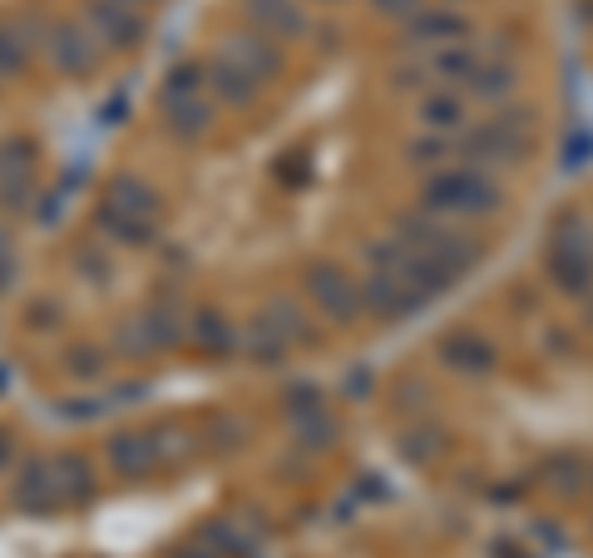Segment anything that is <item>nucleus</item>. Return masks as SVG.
Wrapping results in <instances>:
<instances>
[{
    "mask_svg": "<svg viewBox=\"0 0 593 558\" xmlns=\"http://www.w3.org/2000/svg\"><path fill=\"white\" fill-rule=\"evenodd\" d=\"M297 435H302L307 450H326L342 430H336V420L326 416V410H312V416H297Z\"/></svg>",
    "mask_w": 593,
    "mask_h": 558,
    "instance_id": "obj_17",
    "label": "nucleus"
},
{
    "mask_svg": "<svg viewBox=\"0 0 593 558\" xmlns=\"http://www.w3.org/2000/svg\"><path fill=\"white\" fill-rule=\"evenodd\" d=\"M589 153H593V139L589 134H569V144H564V163H569V169H583V163H589Z\"/></svg>",
    "mask_w": 593,
    "mask_h": 558,
    "instance_id": "obj_22",
    "label": "nucleus"
},
{
    "mask_svg": "<svg viewBox=\"0 0 593 558\" xmlns=\"http://www.w3.org/2000/svg\"><path fill=\"white\" fill-rule=\"evenodd\" d=\"M248 15L258 21V35H268V40L307 35V15L297 11V0H248Z\"/></svg>",
    "mask_w": 593,
    "mask_h": 558,
    "instance_id": "obj_9",
    "label": "nucleus"
},
{
    "mask_svg": "<svg viewBox=\"0 0 593 558\" xmlns=\"http://www.w3.org/2000/svg\"><path fill=\"white\" fill-rule=\"evenodd\" d=\"M391 85H396V89H425V85H431V70H425V65H396V70H391Z\"/></svg>",
    "mask_w": 593,
    "mask_h": 558,
    "instance_id": "obj_20",
    "label": "nucleus"
},
{
    "mask_svg": "<svg viewBox=\"0 0 593 558\" xmlns=\"http://www.w3.org/2000/svg\"><path fill=\"white\" fill-rule=\"evenodd\" d=\"M213 89L227 99V104H252V99H258V79H248L237 65H227V60L213 65Z\"/></svg>",
    "mask_w": 593,
    "mask_h": 558,
    "instance_id": "obj_14",
    "label": "nucleus"
},
{
    "mask_svg": "<svg viewBox=\"0 0 593 558\" xmlns=\"http://www.w3.org/2000/svg\"><path fill=\"white\" fill-rule=\"evenodd\" d=\"M361 287V317H376V322H406V317L421 312V301L410 297L391 272H376L371 268L367 282H356Z\"/></svg>",
    "mask_w": 593,
    "mask_h": 558,
    "instance_id": "obj_5",
    "label": "nucleus"
},
{
    "mask_svg": "<svg viewBox=\"0 0 593 558\" xmlns=\"http://www.w3.org/2000/svg\"><path fill=\"white\" fill-rule=\"evenodd\" d=\"M450 149H455V144L445 139V134H425V139H416L406 153H410V163H421V169H435V163H441Z\"/></svg>",
    "mask_w": 593,
    "mask_h": 558,
    "instance_id": "obj_18",
    "label": "nucleus"
},
{
    "mask_svg": "<svg viewBox=\"0 0 593 558\" xmlns=\"http://www.w3.org/2000/svg\"><path fill=\"white\" fill-rule=\"evenodd\" d=\"M515 85H519V75L509 60H480L470 70V79H465V95L480 99V104H505L515 95Z\"/></svg>",
    "mask_w": 593,
    "mask_h": 558,
    "instance_id": "obj_10",
    "label": "nucleus"
},
{
    "mask_svg": "<svg viewBox=\"0 0 593 558\" xmlns=\"http://www.w3.org/2000/svg\"><path fill=\"white\" fill-rule=\"evenodd\" d=\"M441 361L450 365L455 376L480 381L499 365V351H495V342H490L485 332H455V336H445L441 342Z\"/></svg>",
    "mask_w": 593,
    "mask_h": 558,
    "instance_id": "obj_7",
    "label": "nucleus"
},
{
    "mask_svg": "<svg viewBox=\"0 0 593 558\" xmlns=\"http://www.w3.org/2000/svg\"><path fill=\"white\" fill-rule=\"evenodd\" d=\"M544 484L559 494H579L583 489V460H573V455H554L549 464H544Z\"/></svg>",
    "mask_w": 593,
    "mask_h": 558,
    "instance_id": "obj_16",
    "label": "nucleus"
},
{
    "mask_svg": "<svg viewBox=\"0 0 593 558\" xmlns=\"http://www.w3.org/2000/svg\"><path fill=\"white\" fill-rule=\"evenodd\" d=\"M287 410L292 416H312V410H322V396H317V386H292L287 390Z\"/></svg>",
    "mask_w": 593,
    "mask_h": 558,
    "instance_id": "obj_21",
    "label": "nucleus"
},
{
    "mask_svg": "<svg viewBox=\"0 0 593 558\" xmlns=\"http://www.w3.org/2000/svg\"><path fill=\"white\" fill-rule=\"evenodd\" d=\"M544 268H549L554 287L569 292V297H589L593 292V237L579 218H564V223L554 227L549 262H544Z\"/></svg>",
    "mask_w": 593,
    "mask_h": 558,
    "instance_id": "obj_3",
    "label": "nucleus"
},
{
    "mask_svg": "<svg viewBox=\"0 0 593 558\" xmlns=\"http://www.w3.org/2000/svg\"><path fill=\"white\" fill-rule=\"evenodd\" d=\"M307 292H312L317 307H322L336 326H351L356 317H361V287H356V277H346L342 268H332V262H312V268H307Z\"/></svg>",
    "mask_w": 593,
    "mask_h": 558,
    "instance_id": "obj_4",
    "label": "nucleus"
},
{
    "mask_svg": "<svg viewBox=\"0 0 593 558\" xmlns=\"http://www.w3.org/2000/svg\"><path fill=\"white\" fill-rule=\"evenodd\" d=\"M268 322L277 326V336H282L287 346H292V342H297V346H317V342H322V332L307 322V312H302V307H297L292 297H277V301H272V307H268Z\"/></svg>",
    "mask_w": 593,
    "mask_h": 558,
    "instance_id": "obj_12",
    "label": "nucleus"
},
{
    "mask_svg": "<svg viewBox=\"0 0 593 558\" xmlns=\"http://www.w3.org/2000/svg\"><path fill=\"white\" fill-rule=\"evenodd\" d=\"M470 40V21L455 11H416L406 21V45H425V50H441V45Z\"/></svg>",
    "mask_w": 593,
    "mask_h": 558,
    "instance_id": "obj_8",
    "label": "nucleus"
},
{
    "mask_svg": "<svg viewBox=\"0 0 593 558\" xmlns=\"http://www.w3.org/2000/svg\"><path fill=\"white\" fill-rule=\"evenodd\" d=\"M499 203H505L499 183L474 163L435 169L421 188V208H431L435 218H490L499 213Z\"/></svg>",
    "mask_w": 593,
    "mask_h": 558,
    "instance_id": "obj_1",
    "label": "nucleus"
},
{
    "mask_svg": "<svg viewBox=\"0 0 593 558\" xmlns=\"http://www.w3.org/2000/svg\"><path fill=\"white\" fill-rule=\"evenodd\" d=\"M208 124H213V114H208L203 104H184V109H178V119H173V129H184L188 139H198V134H208Z\"/></svg>",
    "mask_w": 593,
    "mask_h": 558,
    "instance_id": "obj_19",
    "label": "nucleus"
},
{
    "mask_svg": "<svg viewBox=\"0 0 593 558\" xmlns=\"http://www.w3.org/2000/svg\"><path fill=\"white\" fill-rule=\"evenodd\" d=\"M223 60L227 65H237L248 79H277L282 70H287V54L277 50V40H268V35H233V40L223 45Z\"/></svg>",
    "mask_w": 593,
    "mask_h": 558,
    "instance_id": "obj_6",
    "label": "nucleus"
},
{
    "mask_svg": "<svg viewBox=\"0 0 593 558\" xmlns=\"http://www.w3.org/2000/svg\"><path fill=\"white\" fill-rule=\"evenodd\" d=\"M474 65H480L474 45L470 40H455V45H441V50L431 54V65H425V70H431V75H441V79H460V85H465Z\"/></svg>",
    "mask_w": 593,
    "mask_h": 558,
    "instance_id": "obj_13",
    "label": "nucleus"
},
{
    "mask_svg": "<svg viewBox=\"0 0 593 558\" xmlns=\"http://www.w3.org/2000/svg\"><path fill=\"white\" fill-rule=\"evenodd\" d=\"M421 129L425 134H460L465 129V95L455 89H435V95L421 99Z\"/></svg>",
    "mask_w": 593,
    "mask_h": 558,
    "instance_id": "obj_11",
    "label": "nucleus"
},
{
    "mask_svg": "<svg viewBox=\"0 0 593 558\" xmlns=\"http://www.w3.org/2000/svg\"><path fill=\"white\" fill-rule=\"evenodd\" d=\"M441 450H445V435H441V430H431V425L406 430V435H400V455H406V460H416V464L441 460Z\"/></svg>",
    "mask_w": 593,
    "mask_h": 558,
    "instance_id": "obj_15",
    "label": "nucleus"
},
{
    "mask_svg": "<svg viewBox=\"0 0 593 558\" xmlns=\"http://www.w3.org/2000/svg\"><path fill=\"white\" fill-rule=\"evenodd\" d=\"M381 15H391V21H410V15L421 11V0H371Z\"/></svg>",
    "mask_w": 593,
    "mask_h": 558,
    "instance_id": "obj_23",
    "label": "nucleus"
},
{
    "mask_svg": "<svg viewBox=\"0 0 593 558\" xmlns=\"http://www.w3.org/2000/svg\"><path fill=\"white\" fill-rule=\"evenodd\" d=\"M529 119H534L529 109H499L485 124H465L460 139H455L460 163H474V169L505 163V169H515L529 153V144H534V124H529Z\"/></svg>",
    "mask_w": 593,
    "mask_h": 558,
    "instance_id": "obj_2",
    "label": "nucleus"
},
{
    "mask_svg": "<svg viewBox=\"0 0 593 558\" xmlns=\"http://www.w3.org/2000/svg\"><path fill=\"white\" fill-rule=\"evenodd\" d=\"M589 322H593V307H589Z\"/></svg>",
    "mask_w": 593,
    "mask_h": 558,
    "instance_id": "obj_24",
    "label": "nucleus"
}]
</instances>
